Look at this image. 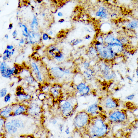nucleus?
Segmentation results:
<instances>
[{
	"label": "nucleus",
	"instance_id": "41",
	"mask_svg": "<svg viewBox=\"0 0 138 138\" xmlns=\"http://www.w3.org/2000/svg\"><path fill=\"white\" fill-rule=\"evenodd\" d=\"M2 59L3 61H6L8 59L7 58V57H6V55H4L2 57Z\"/></svg>",
	"mask_w": 138,
	"mask_h": 138
},
{
	"label": "nucleus",
	"instance_id": "3",
	"mask_svg": "<svg viewBox=\"0 0 138 138\" xmlns=\"http://www.w3.org/2000/svg\"><path fill=\"white\" fill-rule=\"evenodd\" d=\"M91 117L86 111L78 112L73 120V126L76 131L84 130L89 123Z\"/></svg>",
	"mask_w": 138,
	"mask_h": 138
},
{
	"label": "nucleus",
	"instance_id": "17",
	"mask_svg": "<svg viewBox=\"0 0 138 138\" xmlns=\"http://www.w3.org/2000/svg\"><path fill=\"white\" fill-rule=\"evenodd\" d=\"M23 79H24L25 83L29 86H35L37 83H38L32 75L31 74L27 76Z\"/></svg>",
	"mask_w": 138,
	"mask_h": 138
},
{
	"label": "nucleus",
	"instance_id": "22",
	"mask_svg": "<svg viewBox=\"0 0 138 138\" xmlns=\"http://www.w3.org/2000/svg\"><path fill=\"white\" fill-rule=\"evenodd\" d=\"M53 58L59 62H61L63 61L64 57L62 52L60 51L55 53Z\"/></svg>",
	"mask_w": 138,
	"mask_h": 138
},
{
	"label": "nucleus",
	"instance_id": "35",
	"mask_svg": "<svg viewBox=\"0 0 138 138\" xmlns=\"http://www.w3.org/2000/svg\"><path fill=\"white\" fill-rule=\"evenodd\" d=\"M65 132L67 135H69L70 133V130L69 127H67L66 128L65 130Z\"/></svg>",
	"mask_w": 138,
	"mask_h": 138
},
{
	"label": "nucleus",
	"instance_id": "37",
	"mask_svg": "<svg viewBox=\"0 0 138 138\" xmlns=\"http://www.w3.org/2000/svg\"><path fill=\"white\" fill-rule=\"evenodd\" d=\"M24 43L25 41L24 39H21L20 40V42L19 43V45L20 46L22 44H24Z\"/></svg>",
	"mask_w": 138,
	"mask_h": 138
},
{
	"label": "nucleus",
	"instance_id": "20",
	"mask_svg": "<svg viewBox=\"0 0 138 138\" xmlns=\"http://www.w3.org/2000/svg\"><path fill=\"white\" fill-rule=\"evenodd\" d=\"M127 127L130 130H138V119H136L130 122Z\"/></svg>",
	"mask_w": 138,
	"mask_h": 138
},
{
	"label": "nucleus",
	"instance_id": "42",
	"mask_svg": "<svg viewBox=\"0 0 138 138\" xmlns=\"http://www.w3.org/2000/svg\"><path fill=\"white\" fill-rule=\"evenodd\" d=\"M57 122V121L56 120H53L52 121V124L54 125H55Z\"/></svg>",
	"mask_w": 138,
	"mask_h": 138
},
{
	"label": "nucleus",
	"instance_id": "9",
	"mask_svg": "<svg viewBox=\"0 0 138 138\" xmlns=\"http://www.w3.org/2000/svg\"><path fill=\"white\" fill-rule=\"evenodd\" d=\"M31 101L28 106L27 114L34 116L39 115L41 112V107L36 102Z\"/></svg>",
	"mask_w": 138,
	"mask_h": 138
},
{
	"label": "nucleus",
	"instance_id": "7",
	"mask_svg": "<svg viewBox=\"0 0 138 138\" xmlns=\"http://www.w3.org/2000/svg\"><path fill=\"white\" fill-rule=\"evenodd\" d=\"M42 37L40 34L38 32L33 31H29L28 37L25 39V43L26 44H34L38 43L41 41Z\"/></svg>",
	"mask_w": 138,
	"mask_h": 138
},
{
	"label": "nucleus",
	"instance_id": "57",
	"mask_svg": "<svg viewBox=\"0 0 138 138\" xmlns=\"http://www.w3.org/2000/svg\"><path fill=\"white\" fill-rule=\"evenodd\" d=\"M19 12H17V16L19 14Z\"/></svg>",
	"mask_w": 138,
	"mask_h": 138
},
{
	"label": "nucleus",
	"instance_id": "56",
	"mask_svg": "<svg viewBox=\"0 0 138 138\" xmlns=\"http://www.w3.org/2000/svg\"><path fill=\"white\" fill-rule=\"evenodd\" d=\"M14 54V52H13L12 51L11 52V55H13Z\"/></svg>",
	"mask_w": 138,
	"mask_h": 138
},
{
	"label": "nucleus",
	"instance_id": "40",
	"mask_svg": "<svg viewBox=\"0 0 138 138\" xmlns=\"http://www.w3.org/2000/svg\"><path fill=\"white\" fill-rule=\"evenodd\" d=\"M13 25L12 23H10V24L9 26V27H8V30H11L13 28Z\"/></svg>",
	"mask_w": 138,
	"mask_h": 138
},
{
	"label": "nucleus",
	"instance_id": "23",
	"mask_svg": "<svg viewBox=\"0 0 138 138\" xmlns=\"http://www.w3.org/2000/svg\"><path fill=\"white\" fill-rule=\"evenodd\" d=\"M93 73L94 72L93 71L92 69L88 68L84 72V75L87 79H89L93 77Z\"/></svg>",
	"mask_w": 138,
	"mask_h": 138
},
{
	"label": "nucleus",
	"instance_id": "53",
	"mask_svg": "<svg viewBox=\"0 0 138 138\" xmlns=\"http://www.w3.org/2000/svg\"><path fill=\"white\" fill-rule=\"evenodd\" d=\"M49 39L50 40H51V39H52V38L50 36L49 37Z\"/></svg>",
	"mask_w": 138,
	"mask_h": 138
},
{
	"label": "nucleus",
	"instance_id": "24",
	"mask_svg": "<svg viewBox=\"0 0 138 138\" xmlns=\"http://www.w3.org/2000/svg\"><path fill=\"white\" fill-rule=\"evenodd\" d=\"M88 86H87L85 83H81L77 85V88L78 92L81 94Z\"/></svg>",
	"mask_w": 138,
	"mask_h": 138
},
{
	"label": "nucleus",
	"instance_id": "48",
	"mask_svg": "<svg viewBox=\"0 0 138 138\" xmlns=\"http://www.w3.org/2000/svg\"><path fill=\"white\" fill-rule=\"evenodd\" d=\"M5 37L7 39H8L9 38V36L7 34H6L5 36Z\"/></svg>",
	"mask_w": 138,
	"mask_h": 138
},
{
	"label": "nucleus",
	"instance_id": "51",
	"mask_svg": "<svg viewBox=\"0 0 138 138\" xmlns=\"http://www.w3.org/2000/svg\"><path fill=\"white\" fill-rule=\"evenodd\" d=\"M37 1V2H38V3H41V2L42 1H41V0H38V1Z\"/></svg>",
	"mask_w": 138,
	"mask_h": 138
},
{
	"label": "nucleus",
	"instance_id": "43",
	"mask_svg": "<svg viewBox=\"0 0 138 138\" xmlns=\"http://www.w3.org/2000/svg\"><path fill=\"white\" fill-rule=\"evenodd\" d=\"M65 20L63 19H61L58 21V22L61 23H62L64 22Z\"/></svg>",
	"mask_w": 138,
	"mask_h": 138
},
{
	"label": "nucleus",
	"instance_id": "2",
	"mask_svg": "<svg viewBox=\"0 0 138 138\" xmlns=\"http://www.w3.org/2000/svg\"><path fill=\"white\" fill-rule=\"evenodd\" d=\"M107 119L110 124L125 126L128 125L130 122V119L126 110L116 109L112 110L109 112Z\"/></svg>",
	"mask_w": 138,
	"mask_h": 138
},
{
	"label": "nucleus",
	"instance_id": "10",
	"mask_svg": "<svg viewBox=\"0 0 138 138\" xmlns=\"http://www.w3.org/2000/svg\"><path fill=\"white\" fill-rule=\"evenodd\" d=\"M50 75L55 79H60L65 75V69L59 67H52L49 71Z\"/></svg>",
	"mask_w": 138,
	"mask_h": 138
},
{
	"label": "nucleus",
	"instance_id": "11",
	"mask_svg": "<svg viewBox=\"0 0 138 138\" xmlns=\"http://www.w3.org/2000/svg\"><path fill=\"white\" fill-rule=\"evenodd\" d=\"M16 95L17 100L19 103L25 101H30L32 99V95L23 90L17 91Z\"/></svg>",
	"mask_w": 138,
	"mask_h": 138
},
{
	"label": "nucleus",
	"instance_id": "19",
	"mask_svg": "<svg viewBox=\"0 0 138 138\" xmlns=\"http://www.w3.org/2000/svg\"><path fill=\"white\" fill-rule=\"evenodd\" d=\"M11 122L17 128H22L24 127V123L22 120L18 119H13Z\"/></svg>",
	"mask_w": 138,
	"mask_h": 138
},
{
	"label": "nucleus",
	"instance_id": "13",
	"mask_svg": "<svg viewBox=\"0 0 138 138\" xmlns=\"http://www.w3.org/2000/svg\"><path fill=\"white\" fill-rule=\"evenodd\" d=\"M50 94L55 99L59 98L61 94V87L60 85L58 84H53L50 89Z\"/></svg>",
	"mask_w": 138,
	"mask_h": 138
},
{
	"label": "nucleus",
	"instance_id": "30",
	"mask_svg": "<svg viewBox=\"0 0 138 138\" xmlns=\"http://www.w3.org/2000/svg\"><path fill=\"white\" fill-rule=\"evenodd\" d=\"M135 96V95L134 94H131L127 96L126 97V99L128 100H132L134 99Z\"/></svg>",
	"mask_w": 138,
	"mask_h": 138
},
{
	"label": "nucleus",
	"instance_id": "31",
	"mask_svg": "<svg viewBox=\"0 0 138 138\" xmlns=\"http://www.w3.org/2000/svg\"><path fill=\"white\" fill-rule=\"evenodd\" d=\"M22 29V30L24 31L25 33L27 34H28L29 31L27 27L24 24H22V27L21 28Z\"/></svg>",
	"mask_w": 138,
	"mask_h": 138
},
{
	"label": "nucleus",
	"instance_id": "52",
	"mask_svg": "<svg viewBox=\"0 0 138 138\" xmlns=\"http://www.w3.org/2000/svg\"><path fill=\"white\" fill-rule=\"evenodd\" d=\"M27 3L28 4V5H31V4L29 2H28Z\"/></svg>",
	"mask_w": 138,
	"mask_h": 138
},
{
	"label": "nucleus",
	"instance_id": "5",
	"mask_svg": "<svg viewBox=\"0 0 138 138\" xmlns=\"http://www.w3.org/2000/svg\"><path fill=\"white\" fill-rule=\"evenodd\" d=\"M60 103V109L62 116L65 119L70 117L75 112V107L69 101H61Z\"/></svg>",
	"mask_w": 138,
	"mask_h": 138
},
{
	"label": "nucleus",
	"instance_id": "38",
	"mask_svg": "<svg viewBox=\"0 0 138 138\" xmlns=\"http://www.w3.org/2000/svg\"><path fill=\"white\" fill-rule=\"evenodd\" d=\"M10 51L6 49L4 51L3 54L4 55H6V54H9V53Z\"/></svg>",
	"mask_w": 138,
	"mask_h": 138
},
{
	"label": "nucleus",
	"instance_id": "6",
	"mask_svg": "<svg viewBox=\"0 0 138 138\" xmlns=\"http://www.w3.org/2000/svg\"><path fill=\"white\" fill-rule=\"evenodd\" d=\"M41 67L35 61H33L31 64L30 71L31 75L39 83H43L44 80V76Z\"/></svg>",
	"mask_w": 138,
	"mask_h": 138
},
{
	"label": "nucleus",
	"instance_id": "59",
	"mask_svg": "<svg viewBox=\"0 0 138 138\" xmlns=\"http://www.w3.org/2000/svg\"><path fill=\"white\" fill-rule=\"evenodd\" d=\"M137 62H138V57L137 59Z\"/></svg>",
	"mask_w": 138,
	"mask_h": 138
},
{
	"label": "nucleus",
	"instance_id": "12",
	"mask_svg": "<svg viewBox=\"0 0 138 138\" xmlns=\"http://www.w3.org/2000/svg\"><path fill=\"white\" fill-rule=\"evenodd\" d=\"M101 110V108H100L98 105L94 104L88 107L86 111L91 117H93L100 115L99 113Z\"/></svg>",
	"mask_w": 138,
	"mask_h": 138
},
{
	"label": "nucleus",
	"instance_id": "15",
	"mask_svg": "<svg viewBox=\"0 0 138 138\" xmlns=\"http://www.w3.org/2000/svg\"><path fill=\"white\" fill-rule=\"evenodd\" d=\"M1 117L6 119L13 116V108L12 104L8 105L1 109L0 112Z\"/></svg>",
	"mask_w": 138,
	"mask_h": 138
},
{
	"label": "nucleus",
	"instance_id": "32",
	"mask_svg": "<svg viewBox=\"0 0 138 138\" xmlns=\"http://www.w3.org/2000/svg\"><path fill=\"white\" fill-rule=\"evenodd\" d=\"M50 36L46 33H44L43 34L42 37V39L44 41H46L49 39Z\"/></svg>",
	"mask_w": 138,
	"mask_h": 138
},
{
	"label": "nucleus",
	"instance_id": "58",
	"mask_svg": "<svg viewBox=\"0 0 138 138\" xmlns=\"http://www.w3.org/2000/svg\"><path fill=\"white\" fill-rule=\"evenodd\" d=\"M16 40H17V41H19V40H20L19 39H16Z\"/></svg>",
	"mask_w": 138,
	"mask_h": 138
},
{
	"label": "nucleus",
	"instance_id": "60",
	"mask_svg": "<svg viewBox=\"0 0 138 138\" xmlns=\"http://www.w3.org/2000/svg\"><path fill=\"white\" fill-rule=\"evenodd\" d=\"M36 15H38V14H37V13H36Z\"/></svg>",
	"mask_w": 138,
	"mask_h": 138
},
{
	"label": "nucleus",
	"instance_id": "47",
	"mask_svg": "<svg viewBox=\"0 0 138 138\" xmlns=\"http://www.w3.org/2000/svg\"><path fill=\"white\" fill-rule=\"evenodd\" d=\"M136 75L138 77V66L137 68L136 69Z\"/></svg>",
	"mask_w": 138,
	"mask_h": 138
},
{
	"label": "nucleus",
	"instance_id": "33",
	"mask_svg": "<svg viewBox=\"0 0 138 138\" xmlns=\"http://www.w3.org/2000/svg\"><path fill=\"white\" fill-rule=\"evenodd\" d=\"M58 127L59 130L61 132H62L64 129V126L63 124H59L58 125Z\"/></svg>",
	"mask_w": 138,
	"mask_h": 138
},
{
	"label": "nucleus",
	"instance_id": "26",
	"mask_svg": "<svg viewBox=\"0 0 138 138\" xmlns=\"http://www.w3.org/2000/svg\"><path fill=\"white\" fill-rule=\"evenodd\" d=\"M47 94L41 92L38 94V97L40 100L42 101L44 100L46 98Z\"/></svg>",
	"mask_w": 138,
	"mask_h": 138
},
{
	"label": "nucleus",
	"instance_id": "49",
	"mask_svg": "<svg viewBox=\"0 0 138 138\" xmlns=\"http://www.w3.org/2000/svg\"><path fill=\"white\" fill-rule=\"evenodd\" d=\"M67 138H74V137L72 136H69Z\"/></svg>",
	"mask_w": 138,
	"mask_h": 138
},
{
	"label": "nucleus",
	"instance_id": "8",
	"mask_svg": "<svg viewBox=\"0 0 138 138\" xmlns=\"http://www.w3.org/2000/svg\"><path fill=\"white\" fill-rule=\"evenodd\" d=\"M13 116H16L27 114L28 106L21 103L12 104Z\"/></svg>",
	"mask_w": 138,
	"mask_h": 138
},
{
	"label": "nucleus",
	"instance_id": "54",
	"mask_svg": "<svg viewBox=\"0 0 138 138\" xmlns=\"http://www.w3.org/2000/svg\"><path fill=\"white\" fill-rule=\"evenodd\" d=\"M31 7L32 8V9H34V8H35V7H33V6H31Z\"/></svg>",
	"mask_w": 138,
	"mask_h": 138
},
{
	"label": "nucleus",
	"instance_id": "21",
	"mask_svg": "<svg viewBox=\"0 0 138 138\" xmlns=\"http://www.w3.org/2000/svg\"><path fill=\"white\" fill-rule=\"evenodd\" d=\"M52 85L48 84H45L42 85L40 88V90L42 92L46 94H50V91Z\"/></svg>",
	"mask_w": 138,
	"mask_h": 138
},
{
	"label": "nucleus",
	"instance_id": "50",
	"mask_svg": "<svg viewBox=\"0 0 138 138\" xmlns=\"http://www.w3.org/2000/svg\"><path fill=\"white\" fill-rule=\"evenodd\" d=\"M42 16L44 17L45 16V14L44 13H43L42 14Z\"/></svg>",
	"mask_w": 138,
	"mask_h": 138
},
{
	"label": "nucleus",
	"instance_id": "28",
	"mask_svg": "<svg viewBox=\"0 0 138 138\" xmlns=\"http://www.w3.org/2000/svg\"><path fill=\"white\" fill-rule=\"evenodd\" d=\"M82 40L80 39H74L71 42V43L73 45H76L77 44L81 42Z\"/></svg>",
	"mask_w": 138,
	"mask_h": 138
},
{
	"label": "nucleus",
	"instance_id": "4",
	"mask_svg": "<svg viewBox=\"0 0 138 138\" xmlns=\"http://www.w3.org/2000/svg\"><path fill=\"white\" fill-rule=\"evenodd\" d=\"M0 71L2 77L7 79L11 78L12 76L19 73L16 66L10 67L6 61L1 62Z\"/></svg>",
	"mask_w": 138,
	"mask_h": 138
},
{
	"label": "nucleus",
	"instance_id": "25",
	"mask_svg": "<svg viewBox=\"0 0 138 138\" xmlns=\"http://www.w3.org/2000/svg\"><path fill=\"white\" fill-rule=\"evenodd\" d=\"M8 94L7 89L4 88L1 89L0 91V97L3 98L5 97Z\"/></svg>",
	"mask_w": 138,
	"mask_h": 138
},
{
	"label": "nucleus",
	"instance_id": "46",
	"mask_svg": "<svg viewBox=\"0 0 138 138\" xmlns=\"http://www.w3.org/2000/svg\"><path fill=\"white\" fill-rule=\"evenodd\" d=\"M90 35H87L85 37V39H89L90 38Z\"/></svg>",
	"mask_w": 138,
	"mask_h": 138
},
{
	"label": "nucleus",
	"instance_id": "16",
	"mask_svg": "<svg viewBox=\"0 0 138 138\" xmlns=\"http://www.w3.org/2000/svg\"><path fill=\"white\" fill-rule=\"evenodd\" d=\"M5 130L10 134L16 133L17 131V128L13 125L11 122H6L5 125Z\"/></svg>",
	"mask_w": 138,
	"mask_h": 138
},
{
	"label": "nucleus",
	"instance_id": "45",
	"mask_svg": "<svg viewBox=\"0 0 138 138\" xmlns=\"http://www.w3.org/2000/svg\"><path fill=\"white\" fill-rule=\"evenodd\" d=\"M58 16L59 17H62L63 16V14L61 12H59L58 13Z\"/></svg>",
	"mask_w": 138,
	"mask_h": 138
},
{
	"label": "nucleus",
	"instance_id": "18",
	"mask_svg": "<svg viewBox=\"0 0 138 138\" xmlns=\"http://www.w3.org/2000/svg\"><path fill=\"white\" fill-rule=\"evenodd\" d=\"M32 31L35 32H38L39 30V23L37 18L35 15H33V17L30 25Z\"/></svg>",
	"mask_w": 138,
	"mask_h": 138
},
{
	"label": "nucleus",
	"instance_id": "1",
	"mask_svg": "<svg viewBox=\"0 0 138 138\" xmlns=\"http://www.w3.org/2000/svg\"><path fill=\"white\" fill-rule=\"evenodd\" d=\"M109 122L99 115L91 117L88 126L84 130L89 138H103L106 136L110 129Z\"/></svg>",
	"mask_w": 138,
	"mask_h": 138
},
{
	"label": "nucleus",
	"instance_id": "14",
	"mask_svg": "<svg viewBox=\"0 0 138 138\" xmlns=\"http://www.w3.org/2000/svg\"><path fill=\"white\" fill-rule=\"evenodd\" d=\"M105 107L109 111L116 109L119 106L118 102L114 99L108 98L105 99Z\"/></svg>",
	"mask_w": 138,
	"mask_h": 138
},
{
	"label": "nucleus",
	"instance_id": "55",
	"mask_svg": "<svg viewBox=\"0 0 138 138\" xmlns=\"http://www.w3.org/2000/svg\"><path fill=\"white\" fill-rule=\"evenodd\" d=\"M15 51V50L14 49H13L12 50V51L13 52H14Z\"/></svg>",
	"mask_w": 138,
	"mask_h": 138
},
{
	"label": "nucleus",
	"instance_id": "29",
	"mask_svg": "<svg viewBox=\"0 0 138 138\" xmlns=\"http://www.w3.org/2000/svg\"><path fill=\"white\" fill-rule=\"evenodd\" d=\"M138 24L137 22H133L129 24L128 25V27L131 28H135L137 26Z\"/></svg>",
	"mask_w": 138,
	"mask_h": 138
},
{
	"label": "nucleus",
	"instance_id": "27",
	"mask_svg": "<svg viewBox=\"0 0 138 138\" xmlns=\"http://www.w3.org/2000/svg\"><path fill=\"white\" fill-rule=\"evenodd\" d=\"M11 95L9 93H8L6 96L4 98V102L6 103L10 102L11 100Z\"/></svg>",
	"mask_w": 138,
	"mask_h": 138
},
{
	"label": "nucleus",
	"instance_id": "39",
	"mask_svg": "<svg viewBox=\"0 0 138 138\" xmlns=\"http://www.w3.org/2000/svg\"><path fill=\"white\" fill-rule=\"evenodd\" d=\"M127 79H128L129 80V81L132 82L133 81V79L131 77H130V76H127Z\"/></svg>",
	"mask_w": 138,
	"mask_h": 138
},
{
	"label": "nucleus",
	"instance_id": "36",
	"mask_svg": "<svg viewBox=\"0 0 138 138\" xmlns=\"http://www.w3.org/2000/svg\"><path fill=\"white\" fill-rule=\"evenodd\" d=\"M7 49L8 50H12L13 49L14 47L12 45H8L7 46Z\"/></svg>",
	"mask_w": 138,
	"mask_h": 138
},
{
	"label": "nucleus",
	"instance_id": "34",
	"mask_svg": "<svg viewBox=\"0 0 138 138\" xmlns=\"http://www.w3.org/2000/svg\"><path fill=\"white\" fill-rule=\"evenodd\" d=\"M18 35V33H17V31L16 30L13 32L12 33V35L13 37V38L14 39H16L17 38V36Z\"/></svg>",
	"mask_w": 138,
	"mask_h": 138
},
{
	"label": "nucleus",
	"instance_id": "44",
	"mask_svg": "<svg viewBox=\"0 0 138 138\" xmlns=\"http://www.w3.org/2000/svg\"><path fill=\"white\" fill-rule=\"evenodd\" d=\"M48 34L49 36H50L52 35L53 34V32L52 31H50L48 32Z\"/></svg>",
	"mask_w": 138,
	"mask_h": 138
}]
</instances>
